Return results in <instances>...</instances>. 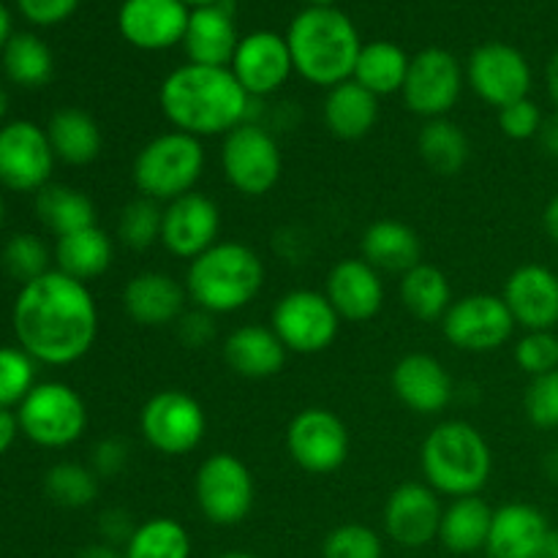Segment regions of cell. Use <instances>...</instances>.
Instances as JSON below:
<instances>
[{"mask_svg": "<svg viewBox=\"0 0 558 558\" xmlns=\"http://www.w3.org/2000/svg\"><path fill=\"white\" fill-rule=\"evenodd\" d=\"M11 322L20 349L54 368L85 357L98 336L96 298L87 283L60 270L44 272L20 289Z\"/></svg>", "mask_w": 558, "mask_h": 558, "instance_id": "1", "label": "cell"}, {"mask_svg": "<svg viewBox=\"0 0 558 558\" xmlns=\"http://www.w3.org/2000/svg\"><path fill=\"white\" fill-rule=\"evenodd\" d=\"M158 104L174 131L205 140L227 136L248 123L254 98L243 90L232 69L185 63L161 82Z\"/></svg>", "mask_w": 558, "mask_h": 558, "instance_id": "2", "label": "cell"}, {"mask_svg": "<svg viewBox=\"0 0 558 558\" xmlns=\"http://www.w3.org/2000/svg\"><path fill=\"white\" fill-rule=\"evenodd\" d=\"M294 71L305 82L319 87H336L352 80L360 58L357 27L343 11L332 5H311L300 11L287 33Z\"/></svg>", "mask_w": 558, "mask_h": 558, "instance_id": "3", "label": "cell"}, {"mask_svg": "<svg viewBox=\"0 0 558 558\" xmlns=\"http://www.w3.org/2000/svg\"><path fill=\"white\" fill-rule=\"evenodd\" d=\"M265 287V262L251 245L218 240L185 272V292L196 308L213 316L234 314L254 303Z\"/></svg>", "mask_w": 558, "mask_h": 558, "instance_id": "4", "label": "cell"}, {"mask_svg": "<svg viewBox=\"0 0 558 558\" xmlns=\"http://www.w3.org/2000/svg\"><path fill=\"white\" fill-rule=\"evenodd\" d=\"M423 477L439 496L463 499L480 496L494 472V456L474 425L463 420L439 423L423 441L420 450Z\"/></svg>", "mask_w": 558, "mask_h": 558, "instance_id": "5", "label": "cell"}, {"mask_svg": "<svg viewBox=\"0 0 558 558\" xmlns=\"http://www.w3.org/2000/svg\"><path fill=\"white\" fill-rule=\"evenodd\" d=\"M205 145L183 131L153 136L134 158V185L142 196L169 205L191 194L205 174Z\"/></svg>", "mask_w": 558, "mask_h": 558, "instance_id": "6", "label": "cell"}, {"mask_svg": "<svg viewBox=\"0 0 558 558\" xmlns=\"http://www.w3.org/2000/svg\"><path fill=\"white\" fill-rule=\"evenodd\" d=\"M20 430L38 447L63 450L82 439L87 428V407L74 387L63 381H41L20 403Z\"/></svg>", "mask_w": 558, "mask_h": 558, "instance_id": "7", "label": "cell"}, {"mask_svg": "<svg viewBox=\"0 0 558 558\" xmlns=\"http://www.w3.org/2000/svg\"><path fill=\"white\" fill-rule=\"evenodd\" d=\"M221 169L227 183L243 196H265L278 185L283 172L281 147L259 123L238 125L221 142Z\"/></svg>", "mask_w": 558, "mask_h": 558, "instance_id": "8", "label": "cell"}, {"mask_svg": "<svg viewBox=\"0 0 558 558\" xmlns=\"http://www.w3.org/2000/svg\"><path fill=\"white\" fill-rule=\"evenodd\" d=\"M140 430L161 456H189L207 434V414L194 396L183 390H158L140 412Z\"/></svg>", "mask_w": 558, "mask_h": 558, "instance_id": "9", "label": "cell"}, {"mask_svg": "<svg viewBox=\"0 0 558 558\" xmlns=\"http://www.w3.org/2000/svg\"><path fill=\"white\" fill-rule=\"evenodd\" d=\"M194 496L213 526H238L254 510V477L238 456L216 452L202 461L194 477Z\"/></svg>", "mask_w": 558, "mask_h": 558, "instance_id": "10", "label": "cell"}, {"mask_svg": "<svg viewBox=\"0 0 558 558\" xmlns=\"http://www.w3.org/2000/svg\"><path fill=\"white\" fill-rule=\"evenodd\" d=\"M270 327L287 352L319 354L338 338L341 316L332 308L325 292L316 289H294L283 294L270 314Z\"/></svg>", "mask_w": 558, "mask_h": 558, "instance_id": "11", "label": "cell"}, {"mask_svg": "<svg viewBox=\"0 0 558 558\" xmlns=\"http://www.w3.org/2000/svg\"><path fill=\"white\" fill-rule=\"evenodd\" d=\"M515 319L499 294H466L441 319V332L461 352H496L515 332Z\"/></svg>", "mask_w": 558, "mask_h": 558, "instance_id": "12", "label": "cell"}, {"mask_svg": "<svg viewBox=\"0 0 558 558\" xmlns=\"http://www.w3.org/2000/svg\"><path fill=\"white\" fill-rule=\"evenodd\" d=\"M287 450L308 474H332L349 458V428L336 412L322 407L303 409L287 428Z\"/></svg>", "mask_w": 558, "mask_h": 558, "instance_id": "13", "label": "cell"}, {"mask_svg": "<svg viewBox=\"0 0 558 558\" xmlns=\"http://www.w3.org/2000/svg\"><path fill=\"white\" fill-rule=\"evenodd\" d=\"M54 161L47 129L33 120H11L0 129V183L9 191L38 194L47 189Z\"/></svg>", "mask_w": 558, "mask_h": 558, "instance_id": "14", "label": "cell"}, {"mask_svg": "<svg viewBox=\"0 0 558 558\" xmlns=\"http://www.w3.org/2000/svg\"><path fill=\"white\" fill-rule=\"evenodd\" d=\"M463 90V69L447 49L430 47L414 54L403 82V104L425 120L447 118Z\"/></svg>", "mask_w": 558, "mask_h": 558, "instance_id": "15", "label": "cell"}, {"mask_svg": "<svg viewBox=\"0 0 558 558\" xmlns=\"http://www.w3.org/2000/svg\"><path fill=\"white\" fill-rule=\"evenodd\" d=\"M466 82L485 104L501 109L507 104L529 98L532 65L510 44L488 41L474 49L472 58H469Z\"/></svg>", "mask_w": 558, "mask_h": 558, "instance_id": "16", "label": "cell"}, {"mask_svg": "<svg viewBox=\"0 0 558 558\" xmlns=\"http://www.w3.org/2000/svg\"><path fill=\"white\" fill-rule=\"evenodd\" d=\"M218 232H221V210L210 196L191 191L163 205L161 245L178 259L194 262L218 243Z\"/></svg>", "mask_w": 558, "mask_h": 558, "instance_id": "17", "label": "cell"}, {"mask_svg": "<svg viewBox=\"0 0 558 558\" xmlns=\"http://www.w3.org/2000/svg\"><path fill=\"white\" fill-rule=\"evenodd\" d=\"M229 69H232V74L238 76V82L251 98L272 96V93L287 85L294 71L287 36L259 31L240 38L238 52H234Z\"/></svg>", "mask_w": 558, "mask_h": 558, "instance_id": "18", "label": "cell"}, {"mask_svg": "<svg viewBox=\"0 0 558 558\" xmlns=\"http://www.w3.org/2000/svg\"><path fill=\"white\" fill-rule=\"evenodd\" d=\"M441 512L439 494L428 483H403L385 505V532L401 548H425L439 539Z\"/></svg>", "mask_w": 558, "mask_h": 558, "instance_id": "19", "label": "cell"}, {"mask_svg": "<svg viewBox=\"0 0 558 558\" xmlns=\"http://www.w3.org/2000/svg\"><path fill=\"white\" fill-rule=\"evenodd\" d=\"M191 9L183 0H125L120 5V36L136 49L161 52L185 38Z\"/></svg>", "mask_w": 558, "mask_h": 558, "instance_id": "20", "label": "cell"}, {"mask_svg": "<svg viewBox=\"0 0 558 558\" xmlns=\"http://www.w3.org/2000/svg\"><path fill=\"white\" fill-rule=\"evenodd\" d=\"M505 303L523 330H554L558 325V276L550 267L523 265L507 278Z\"/></svg>", "mask_w": 558, "mask_h": 558, "instance_id": "21", "label": "cell"}, {"mask_svg": "<svg viewBox=\"0 0 558 558\" xmlns=\"http://www.w3.org/2000/svg\"><path fill=\"white\" fill-rule=\"evenodd\" d=\"M392 392L407 409L417 414H439L456 396L452 376L430 354H407L396 363L390 376Z\"/></svg>", "mask_w": 558, "mask_h": 558, "instance_id": "22", "label": "cell"}, {"mask_svg": "<svg viewBox=\"0 0 558 558\" xmlns=\"http://www.w3.org/2000/svg\"><path fill=\"white\" fill-rule=\"evenodd\" d=\"M327 300L338 311L341 322H368L385 305V281L376 267L360 259H343L327 276Z\"/></svg>", "mask_w": 558, "mask_h": 558, "instance_id": "23", "label": "cell"}, {"mask_svg": "<svg viewBox=\"0 0 558 558\" xmlns=\"http://www.w3.org/2000/svg\"><path fill=\"white\" fill-rule=\"evenodd\" d=\"M185 303H189L185 287L167 272H140L123 289L125 314L142 327L174 325L185 314Z\"/></svg>", "mask_w": 558, "mask_h": 558, "instance_id": "24", "label": "cell"}, {"mask_svg": "<svg viewBox=\"0 0 558 558\" xmlns=\"http://www.w3.org/2000/svg\"><path fill=\"white\" fill-rule=\"evenodd\" d=\"M548 532V518L537 507L512 501L494 510L485 554L488 558H539Z\"/></svg>", "mask_w": 558, "mask_h": 558, "instance_id": "25", "label": "cell"}, {"mask_svg": "<svg viewBox=\"0 0 558 558\" xmlns=\"http://www.w3.org/2000/svg\"><path fill=\"white\" fill-rule=\"evenodd\" d=\"M238 27L229 3L202 5L191 11L189 27H185L183 47L191 63L196 65H232L234 52H238Z\"/></svg>", "mask_w": 558, "mask_h": 558, "instance_id": "26", "label": "cell"}, {"mask_svg": "<svg viewBox=\"0 0 558 558\" xmlns=\"http://www.w3.org/2000/svg\"><path fill=\"white\" fill-rule=\"evenodd\" d=\"M287 354V347L272 332V327L243 325L229 332L223 341V360L234 374L245 379H270L281 374Z\"/></svg>", "mask_w": 558, "mask_h": 558, "instance_id": "27", "label": "cell"}, {"mask_svg": "<svg viewBox=\"0 0 558 558\" xmlns=\"http://www.w3.org/2000/svg\"><path fill=\"white\" fill-rule=\"evenodd\" d=\"M360 254L379 272H401L403 276L420 265L423 245H420L417 232L409 223L396 221V218H381L363 232Z\"/></svg>", "mask_w": 558, "mask_h": 558, "instance_id": "28", "label": "cell"}, {"mask_svg": "<svg viewBox=\"0 0 558 558\" xmlns=\"http://www.w3.org/2000/svg\"><path fill=\"white\" fill-rule=\"evenodd\" d=\"M322 118L327 131L338 140H363L379 120V98L354 80H347L327 90Z\"/></svg>", "mask_w": 558, "mask_h": 558, "instance_id": "29", "label": "cell"}, {"mask_svg": "<svg viewBox=\"0 0 558 558\" xmlns=\"http://www.w3.org/2000/svg\"><path fill=\"white\" fill-rule=\"evenodd\" d=\"M490 523H494V510L480 496L452 499L445 507V512H441L439 543L450 554H477V550H485V545H488Z\"/></svg>", "mask_w": 558, "mask_h": 558, "instance_id": "30", "label": "cell"}, {"mask_svg": "<svg viewBox=\"0 0 558 558\" xmlns=\"http://www.w3.org/2000/svg\"><path fill=\"white\" fill-rule=\"evenodd\" d=\"M49 145H52L54 158L71 163V167H85L96 161L104 147L101 129L85 109L65 107L49 118L47 123Z\"/></svg>", "mask_w": 558, "mask_h": 558, "instance_id": "31", "label": "cell"}, {"mask_svg": "<svg viewBox=\"0 0 558 558\" xmlns=\"http://www.w3.org/2000/svg\"><path fill=\"white\" fill-rule=\"evenodd\" d=\"M112 256L114 245L109 234L98 227H87L58 238V245H54V265L58 267L54 270L87 283L109 270Z\"/></svg>", "mask_w": 558, "mask_h": 558, "instance_id": "32", "label": "cell"}, {"mask_svg": "<svg viewBox=\"0 0 558 558\" xmlns=\"http://www.w3.org/2000/svg\"><path fill=\"white\" fill-rule=\"evenodd\" d=\"M409 54L392 41H371L360 49L357 65H354L352 80L363 85L365 90L379 96H392L403 90V82L409 74Z\"/></svg>", "mask_w": 558, "mask_h": 558, "instance_id": "33", "label": "cell"}, {"mask_svg": "<svg viewBox=\"0 0 558 558\" xmlns=\"http://www.w3.org/2000/svg\"><path fill=\"white\" fill-rule=\"evenodd\" d=\"M401 303L414 319L441 322L450 305L456 303L450 278L439 267L420 262L417 267L401 276Z\"/></svg>", "mask_w": 558, "mask_h": 558, "instance_id": "34", "label": "cell"}, {"mask_svg": "<svg viewBox=\"0 0 558 558\" xmlns=\"http://www.w3.org/2000/svg\"><path fill=\"white\" fill-rule=\"evenodd\" d=\"M36 213L44 227L58 238H65L80 229L96 227V207L93 199L71 185H47L36 194Z\"/></svg>", "mask_w": 558, "mask_h": 558, "instance_id": "35", "label": "cell"}, {"mask_svg": "<svg viewBox=\"0 0 558 558\" xmlns=\"http://www.w3.org/2000/svg\"><path fill=\"white\" fill-rule=\"evenodd\" d=\"M417 150L423 156L425 167L436 174H458L469 161V136L458 123L447 118L425 120L417 136Z\"/></svg>", "mask_w": 558, "mask_h": 558, "instance_id": "36", "label": "cell"}, {"mask_svg": "<svg viewBox=\"0 0 558 558\" xmlns=\"http://www.w3.org/2000/svg\"><path fill=\"white\" fill-rule=\"evenodd\" d=\"M3 71L14 85L44 87L52 80V52L33 33H14L3 47Z\"/></svg>", "mask_w": 558, "mask_h": 558, "instance_id": "37", "label": "cell"}, {"mask_svg": "<svg viewBox=\"0 0 558 558\" xmlns=\"http://www.w3.org/2000/svg\"><path fill=\"white\" fill-rule=\"evenodd\" d=\"M125 558H191V534L174 518L140 523L123 548Z\"/></svg>", "mask_w": 558, "mask_h": 558, "instance_id": "38", "label": "cell"}, {"mask_svg": "<svg viewBox=\"0 0 558 558\" xmlns=\"http://www.w3.org/2000/svg\"><path fill=\"white\" fill-rule=\"evenodd\" d=\"M44 490L49 499L65 510H82L98 496V474L80 463H58L44 477Z\"/></svg>", "mask_w": 558, "mask_h": 558, "instance_id": "39", "label": "cell"}, {"mask_svg": "<svg viewBox=\"0 0 558 558\" xmlns=\"http://www.w3.org/2000/svg\"><path fill=\"white\" fill-rule=\"evenodd\" d=\"M161 218L163 207L158 202L140 196L120 210L118 238L125 248L147 251L150 245L161 243Z\"/></svg>", "mask_w": 558, "mask_h": 558, "instance_id": "40", "label": "cell"}, {"mask_svg": "<svg viewBox=\"0 0 558 558\" xmlns=\"http://www.w3.org/2000/svg\"><path fill=\"white\" fill-rule=\"evenodd\" d=\"M3 267L14 281H20L22 287L36 278H41L44 272H49V248L44 245L41 238L31 232H20L3 245Z\"/></svg>", "mask_w": 558, "mask_h": 558, "instance_id": "41", "label": "cell"}, {"mask_svg": "<svg viewBox=\"0 0 558 558\" xmlns=\"http://www.w3.org/2000/svg\"><path fill=\"white\" fill-rule=\"evenodd\" d=\"M36 387V360L25 349L0 347V409L20 407Z\"/></svg>", "mask_w": 558, "mask_h": 558, "instance_id": "42", "label": "cell"}, {"mask_svg": "<svg viewBox=\"0 0 558 558\" xmlns=\"http://www.w3.org/2000/svg\"><path fill=\"white\" fill-rule=\"evenodd\" d=\"M385 545L374 529L363 523H343L327 534L322 545V558H381Z\"/></svg>", "mask_w": 558, "mask_h": 558, "instance_id": "43", "label": "cell"}, {"mask_svg": "<svg viewBox=\"0 0 558 558\" xmlns=\"http://www.w3.org/2000/svg\"><path fill=\"white\" fill-rule=\"evenodd\" d=\"M515 363L529 376H545L558 371V336L554 330H532L515 343Z\"/></svg>", "mask_w": 558, "mask_h": 558, "instance_id": "44", "label": "cell"}, {"mask_svg": "<svg viewBox=\"0 0 558 558\" xmlns=\"http://www.w3.org/2000/svg\"><path fill=\"white\" fill-rule=\"evenodd\" d=\"M523 407H526V417L532 425L545 430L558 428V371L532 379Z\"/></svg>", "mask_w": 558, "mask_h": 558, "instance_id": "45", "label": "cell"}, {"mask_svg": "<svg viewBox=\"0 0 558 558\" xmlns=\"http://www.w3.org/2000/svg\"><path fill=\"white\" fill-rule=\"evenodd\" d=\"M543 120V112H539V107L532 98H521V101L507 104V107L499 109V129L507 140H537Z\"/></svg>", "mask_w": 558, "mask_h": 558, "instance_id": "46", "label": "cell"}, {"mask_svg": "<svg viewBox=\"0 0 558 558\" xmlns=\"http://www.w3.org/2000/svg\"><path fill=\"white\" fill-rule=\"evenodd\" d=\"M178 336L189 349H205L216 338V316L202 308L183 314L178 322Z\"/></svg>", "mask_w": 558, "mask_h": 558, "instance_id": "47", "label": "cell"}, {"mask_svg": "<svg viewBox=\"0 0 558 558\" xmlns=\"http://www.w3.org/2000/svg\"><path fill=\"white\" fill-rule=\"evenodd\" d=\"M16 5L33 25H58L74 14L80 0H16Z\"/></svg>", "mask_w": 558, "mask_h": 558, "instance_id": "48", "label": "cell"}, {"mask_svg": "<svg viewBox=\"0 0 558 558\" xmlns=\"http://www.w3.org/2000/svg\"><path fill=\"white\" fill-rule=\"evenodd\" d=\"M129 463V447L123 439H104L93 450V472L104 480L118 477Z\"/></svg>", "mask_w": 558, "mask_h": 558, "instance_id": "49", "label": "cell"}, {"mask_svg": "<svg viewBox=\"0 0 558 558\" xmlns=\"http://www.w3.org/2000/svg\"><path fill=\"white\" fill-rule=\"evenodd\" d=\"M134 521H131V515L125 510H120V507H112V510H104L101 518H98V534H101V543L107 545H123L131 539V534H134Z\"/></svg>", "mask_w": 558, "mask_h": 558, "instance_id": "50", "label": "cell"}, {"mask_svg": "<svg viewBox=\"0 0 558 558\" xmlns=\"http://www.w3.org/2000/svg\"><path fill=\"white\" fill-rule=\"evenodd\" d=\"M16 434H20V420L9 409H0V456L14 445Z\"/></svg>", "mask_w": 558, "mask_h": 558, "instance_id": "51", "label": "cell"}, {"mask_svg": "<svg viewBox=\"0 0 558 558\" xmlns=\"http://www.w3.org/2000/svg\"><path fill=\"white\" fill-rule=\"evenodd\" d=\"M539 145L548 156L558 158V112L550 114V118L543 120V129H539Z\"/></svg>", "mask_w": 558, "mask_h": 558, "instance_id": "52", "label": "cell"}, {"mask_svg": "<svg viewBox=\"0 0 558 558\" xmlns=\"http://www.w3.org/2000/svg\"><path fill=\"white\" fill-rule=\"evenodd\" d=\"M74 558H125V556H123V550H118L114 545L96 543V545H87V548H82Z\"/></svg>", "mask_w": 558, "mask_h": 558, "instance_id": "53", "label": "cell"}, {"mask_svg": "<svg viewBox=\"0 0 558 558\" xmlns=\"http://www.w3.org/2000/svg\"><path fill=\"white\" fill-rule=\"evenodd\" d=\"M543 223H545V232H548V238L554 240V243H558V194L548 202V207H545Z\"/></svg>", "mask_w": 558, "mask_h": 558, "instance_id": "54", "label": "cell"}, {"mask_svg": "<svg viewBox=\"0 0 558 558\" xmlns=\"http://www.w3.org/2000/svg\"><path fill=\"white\" fill-rule=\"evenodd\" d=\"M548 93H550V98H554V104L558 107V52L554 54V58H550V63H548Z\"/></svg>", "mask_w": 558, "mask_h": 558, "instance_id": "55", "label": "cell"}, {"mask_svg": "<svg viewBox=\"0 0 558 558\" xmlns=\"http://www.w3.org/2000/svg\"><path fill=\"white\" fill-rule=\"evenodd\" d=\"M9 38H11V16H9V9L0 3V52H3V47L9 44Z\"/></svg>", "mask_w": 558, "mask_h": 558, "instance_id": "56", "label": "cell"}, {"mask_svg": "<svg viewBox=\"0 0 558 558\" xmlns=\"http://www.w3.org/2000/svg\"><path fill=\"white\" fill-rule=\"evenodd\" d=\"M539 558H558V532L550 529L548 537H545L543 550H539Z\"/></svg>", "mask_w": 558, "mask_h": 558, "instance_id": "57", "label": "cell"}, {"mask_svg": "<svg viewBox=\"0 0 558 558\" xmlns=\"http://www.w3.org/2000/svg\"><path fill=\"white\" fill-rule=\"evenodd\" d=\"M545 472H548V477L558 483V447L556 450L548 452V458H545Z\"/></svg>", "mask_w": 558, "mask_h": 558, "instance_id": "58", "label": "cell"}, {"mask_svg": "<svg viewBox=\"0 0 558 558\" xmlns=\"http://www.w3.org/2000/svg\"><path fill=\"white\" fill-rule=\"evenodd\" d=\"M5 112H9V96H5L3 85H0V120L5 118Z\"/></svg>", "mask_w": 558, "mask_h": 558, "instance_id": "59", "label": "cell"}, {"mask_svg": "<svg viewBox=\"0 0 558 558\" xmlns=\"http://www.w3.org/2000/svg\"><path fill=\"white\" fill-rule=\"evenodd\" d=\"M185 5H194V9H202V5H213V3H221V0H183Z\"/></svg>", "mask_w": 558, "mask_h": 558, "instance_id": "60", "label": "cell"}, {"mask_svg": "<svg viewBox=\"0 0 558 558\" xmlns=\"http://www.w3.org/2000/svg\"><path fill=\"white\" fill-rule=\"evenodd\" d=\"M218 558H256V556L240 554V550H229V554H223V556H218Z\"/></svg>", "mask_w": 558, "mask_h": 558, "instance_id": "61", "label": "cell"}, {"mask_svg": "<svg viewBox=\"0 0 558 558\" xmlns=\"http://www.w3.org/2000/svg\"><path fill=\"white\" fill-rule=\"evenodd\" d=\"M311 5H322V9H325V5H332L336 3V0H308Z\"/></svg>", "mask_w": 558, "mask_h": 558, "instance_id": "62", "label": "cell"}, {"mask_svg": "<svg viewBox=\"0 0 558 558\" xmlns=\"http://www.w3.org/2000/svg\"><path fill=\"white\" fill-rule=\"evenodd\" d=\"M3 213H5V207H3V196H0V227H3Z\"/></svg>", "mask_w": 558, "mask_h": 558, "instance_id": "63", "label": "cell"}]
</instances>
